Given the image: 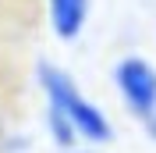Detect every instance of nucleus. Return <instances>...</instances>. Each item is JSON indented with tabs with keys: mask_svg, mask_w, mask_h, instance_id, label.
Returning <instances> with one entry per match:
<instances>
[{
	"mask_svg": "<svg viewBox=\"0 0 156 153\" xmlns=\"http://www.w3.org/2000/svg\"><path fill=\"white\" fill-rule=\"evenodd\" d=\"M36 78H39V86H43V93H46V107L60 110V114L78 128V135H82L85 143H96V146L110 143L114 128H110L107 114H103L92 100H85V96L78 93V86L71 82L68 71H60L57 64H46V61H43V64L36 68Z\"/></svg>",
	"mask_w": 156,
	"mask_h": 153,
	"instance_id": "nucleus-1",
	"label": "nucleus"
},
{
	"mask_svg": "<svg viewBox=\"0 0 156 153\" xmlns=\"http://www.w3.org/2000/svg\"><path fill=\"white\" fill-rule=\"evenodd\" d=\"M114 82L121 100L128 103V110L146 121L149 114H156V68L142 57H124L114 68Z\"/></svg>",
	"mask_w": 156,
	"mask_h": 153,
	"instance_id": "nucleus-2",
	"label": "nucleus"
},
{
	"mask_svg": "<svg viewBox=\"0 0 156 153\" xmlns=\"http://www.w3.org/2000/svg\"><path fill=\"white\" fill-rule=\"evenodd\" d=\"M46 7H50V25H53L57 39H75L85 29L89 0H46Z\"/></svg>",
	"mask_w": 156,
	"mask_h": 153,
	"instance_id": "nucleus-3",
	"label": "nucleus"
},
{
	"mask_svg": "<svg viewBox=\"0 0 156 153\" xmlns=\"http://www.w3.org/2000/svg\"><path fill=\"white\" fill-rule=\"evenodd\" d=\"M46 128H50V139L60 146V153H64V150H75L78 139H82V135H78V128H75L64 114H60V110H53V107H46Z\"/></svg>",
	"mask_w": 156,
	"mask_h": 153,
	"instance_id": "nucleus-4",
	"label": "nucleus"
},
{
	"mask_svg": "<svg viewBox=\"0 0 156 153\" xmlns=\"http://www.w3.org/2000/svg\"><path fill=\"white\" fill-rule=\"evenodd\" d=\"M7 150V125H4V118H0V153Z\"/></svg>",
	"mask_w": 156,
	"mask_h": 153,
	"instance_id": "nucleus-5",
	"label": "nucleus"
},
{
	"mask_svg": "<svg viewBox=\"0 0 156 153\" xmlns=\"http://www.w3.org/2000/svg\"><path fill=\"white\" fill-rule=\"evenodd\" d=\"M142 125H146V132H149V135H153V139H156V114H149V118H146V121H142Z\"/></svg>",
	"mask_w": 156,
	"mask_h": 153,
	"instance_id": "nucleus-6",
	"label": "nucleus"
},
{
	"mask_svg": "<svg viewBox=\"0 0 156 153\" xmlns=\"http://www.w3.org/2000/svg\"><path fill=\"white\" fill-rule=\"evenodd\" d=\"M64 153H96V150H78V146H75V150H64Z\"/></svg>",
	"mask_w": 156,
	"mask_h": 153,
	"instance_id": "nucleus-7",
	"label": "nucleus"
}]
</instances>
